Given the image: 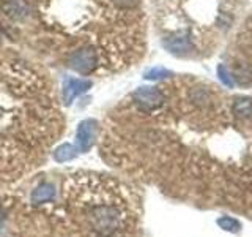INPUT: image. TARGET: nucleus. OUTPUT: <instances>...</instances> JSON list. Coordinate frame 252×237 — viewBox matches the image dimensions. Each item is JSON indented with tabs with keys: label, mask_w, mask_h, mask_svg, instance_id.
Here are the masks:
<instances>
[{
	"label": "nucleus",
	"mask_w": 252,
	"mask_h": 237,
	"mask_svg": "<svg viewBox=\"0 0 252 237\" xmlns=\"http://www.w3.org/2000/svg\"><path fill=\"white\" fill-rule=\"evenodd\" d=\"M63 209L81 237H137L139 202L112 177L79 172L63 182Z\"/></svg>",
	"instance_id": "obj_1"
},
{
	"label": "nucleus",
	"mask_w": 252,
	"mask_h": 237,
	"mask_svg": "<svg viewBox=\"0 0 252 237\" xmlns=\"http://www.w3.org/2000/svg\"><path fill=\"white\" fill-rule=\"evenodd\" d=\"M132 98L137 103V106L144 111L156 109L164 103V95L156 87H139L132 93Z\"/></svg>",
	"instance_id": "obj_4"
},
{
	"label": "nucleus",
	"mask_w": 252,
	"mask_h": 237,
	"mask_svg": "<svg viewBox=\"0 0 252 237\" xmlns=\"http://www.w3.org/2000/svg\"><path fill=\"white\" fill-rule=\"evenodd\" d=\"M164 46L167 47L169 52L173 54H183L186 51L191 49V41L189 38H180V37H173V38H167L164 41Z\"/></svg>",
	"instance_id": "obj_7"
},
{
	"label": "nucleus",
	"mask_w": 252,
	"mask_h": 237,
	"mask_svg": "<svg viewBox=\"0 0 252 237\" xmlns=\"http://www.w3.org/2000/svg\"><path fill=\"white\" fill-rule=\"evenodd\" d=\"M170 76H172V71L165 70L164 67H155L152 70L145 71V75H144V78L148 79V81H158V79H164Z\"/></svg>",
	"instance_id": "obj_10"
},
{
	"label": "nucleus",
	"mask_w": 252,
	"mask_h": 237,
	"mask_svg": "<svg viewBox=\"0 0 252 237\" xmlns=\"http://www.w3.org/2000/svg\"><path fill=\"white\" fill-rule=\"evenodd\" d=\"M98 136V122L93 120V118H87L82 120L77 126V133H76V149L77 152H89L93 147L94 141Z\"/></svg>",
	"instance_id": "obj_3"
},
{
	"label": "nucleus",
	"mask_w": 252,
	"mask_h": 237,
	"mask_svg": "<svg viewBox=\"0 0 252 237\" xmlns=\"http://www.w3.org/2000/svg\"><path fill=\"white\" fill-rule=\"evenodd\" d=\"M233 111H235V114L240 116V117L249 116L252 113V101L251 100H246V98L238 100V101L235 103Z\"/></svg>",
	"instance_id": "obj_11"
},
{
	"label": "nucleus",
	"mask_w": 252,
	"mask_h": 237,
	"mask_svg": "<svg viewBox=\"0 0 252 237\" xmlns=\"http://www.w3.org/2000/svg\"><path fill=\"white\" fill-rule=\"evenodd\" d=\"M218 75H219V79L222 81L225 85H228V87H232L233 85V79L230 78V75L227 73V68L224 67V65H219L218 67Z\"/></svg>",
	"instance_id": "obj_13"
},
{
	"label": "nucleus",
	"mask_w": 252,
	"mask_h": 237,
	"mask_svg": "<svg viewBox=\"0 0 252 237\" xmlns=\"http://www.w3.org/2000/svg\"><path fill=\"white\" fill-rule=\"evenodd\" d=\"M68 65L79 75H90L98 67V55L93 47H82L69 54Z\"/></svg>",
	"instance_id": "obj_2"
},
{
	"label": "nucleus",
	"mask_w": 252,
	"mask_h": 237,
	"mask_svg": "<svg viewBox=\"0 0 252 237\" xmlns=\"http://www.w3.org/2000/svg\"><path fill=\"white\" fill-rule=\"evenodd\" d=\"M2 225H3V221H2V217H0V234H2Z\"/></svg>",
	"instance_id": "obj_14"
},
{
	"label": "nucleus",
	"mask_w": 252,
	"mask_h": 237,
	"mask_svg": "<svg viewBox=\"0 0 252 237\" xmlns=\"http://www.w3.org/2000/svg\"><path fill=\"white\" fill-rule=\"evenodd\" d=\"M218 226L220 229H224V231H228V233H238L240 229H241L240 221L232 218V217H220V218H218Z\"/></svg>",
	"instance_id": "obj_9"
},
{
	"label": "nucleus",
	"mask_w": 252,
	"mask_h": 237,
	"mask_svg": "<svg viewBox=\"0 0 252 237\" xmlns=\"http://www.w3.org/2000/svg\"><path fill=\"white\" fill-rule=\"evenodd\" d=\"M117 8H120V10H132V8H136L139 5L140 0H110Z\"/></svg>",
	"instance_id": "obj_12"
},
{
	"label": "nucleus",
	"mask_w": 252,
	"mask_h": 237,
	"mask_svg": "<svg viewBox=\"0 0 252 237\" xmlns=\"http://www.w3.org/2000/svg\"><path fill=\"white\" fill-rule=\"evenodd\" d=\"M89 89H92V81H87V79L68 78L65 81V85H63V101H65L66 106H69L71 103L74 101L76 97L82 95Z\"/></svg>",
	"instance_id": "obj_5"
},
{
	"label": "nucleus",
	"mask_w": 252,
	"mask_h": 237,
	"mask_svg": "<svg viewBox=\"0 0 252 237\" xmlns=\"http://www.w3.org/2000/svg\"><path fill=\"white\" fill-rule=\"evenodd\" d=\"M77 155V149L73 146V144H62L59 146L57 149L54 150V160L57 163H65V161H69L73 160V158Z\"/></svg>",
	"instance_id": "obj_8"
},
{
	"label": "nucleus",
	"mask_w": 252,
	"mask_h": 237,
	"mask_svg": "<svg viewBox=\"0 0 252 237\" xmlns=\"http://www.w3.org/2000/svg\"><path fill=\"white\" fill-rule=\"evenodd\" d=\"M55 199V187L49 182H43L39 184L30 195V201L33 204H44L52 202Z\"/></svg>",
	"instance_id": "obj_6"
}]
</instances>
